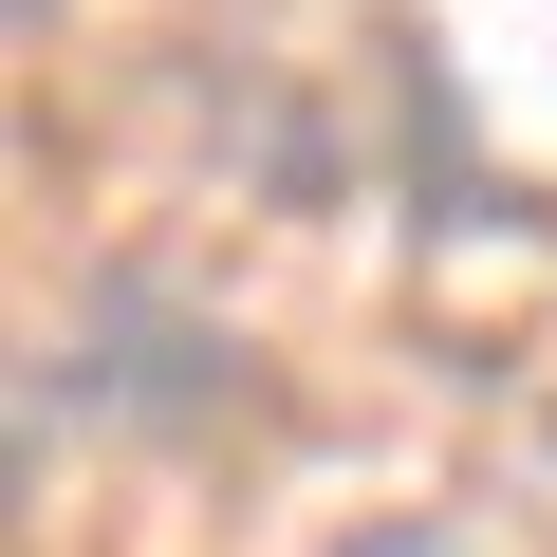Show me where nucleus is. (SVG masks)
I'll return each mask as SVG.
<instances>
[{"mask_svg":"<svg viewBox=\"0 0 557 557\" xmlns=\"http://www.w3.org/2000/svg\"><path fill=\"white\" fill-rule=\"evenodd\" d=\"M38 20H57V0H20V38H38Z\"/></svg>","mask_w":557,"mask_h":557,"instance_id":"obj_3","label":"nucleus"},{"mask_svg":"<svg viewBox=\"0 0 557 557\" xmlns=\"http://www.w3.org/2000/svg\"><path fill=\"white\" fill-rule=\"evenodd\" d=\"M335 557H465L446 520H372V539H335Z\"/></svg>","mask_w":557,"mask_h":557,"instance_id":"obj_2","label":"nucleus"},{"mask_svg":"<svg viewBox=\"0 0 557 557\" xmlns=\"http://www.w3.org/2000/svg\"><path fill=\"white\" fill-rule=\"evenodd\" d=\"M57 354H75V391H94V409H131V428H223V409H242V335H223V317H186L168 278H94Z\"/></svg>","mask_w":557,"mask_h":557,"instance_id":"obj_1","label":"nucleus"}]
</instances>
